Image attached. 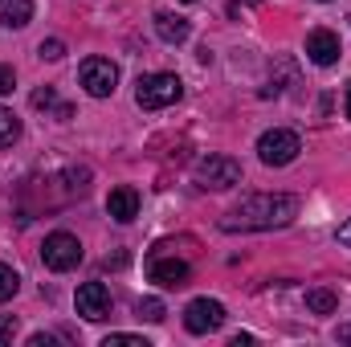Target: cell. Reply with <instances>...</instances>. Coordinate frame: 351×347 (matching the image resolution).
I'll list each match as a JSON object with an SVG mask.
<instances>
[{
    "instance_id": "obj_1",
    "label": "cell",
    "mask_w": 351,
    "mask_h": 347,
    "mask_svg": "<svg viewBox=\"0 0 351 347\" xmlns=\"http://www.w3.org/2000/svg\"><path fill=\"white\" fill-rule=\"evenodd\" d=\"M294 217H298V196H290V192H254L229 217H221V229L225 233H265V229H286Z\"/></svg>"
},
{
    "instance_id": "obj_2",
    "label": "cell",
    "mask_w": 351,
    "mask_h": 347,
    "mask_svg": "<svg viewBox=\"0 0 351 347\" xmlns=\"http://www.w3.org/2000/svg\"><path fill=\"white\" fill-rule=\"evenodd\" d=\"M192 176L204 192H225V188L241 184V164L233 156H204V160H196Z\"/></svg>"
},
{
    "instance_id": "obj_3",
    "label": "cell",
    "mask_w": 351,
    "mask_h": 347,
    "mask_svg": "<svg viewBox=\"0 0 351 347\" xmlns=\"http://www.w3.org/2000/svg\"><path fill=\"white\" fill-rule=\"evenodd\" d=\"M180 98H184V82L176 74H147V78H139V90H135V102L143 110H164Z\"/></svg>"
},
{
    "instance_id": "obj_4",
    "label": "cell",
    "mask_w": 351,
    "mask_h": 347,
    "mask_svg": "<svg viewBox=\"0 0 351 347\" xmlns=\"http://www.w3.org/2000/svg\"><path fill=\"white\" fill-rule=\"evenodd\" d=\"M298 152H302V139L294 131H286V127H274L258 139V156H262L265 168H286V164L298 160Z\"/></svg>"
},
{
    "instance_id": "obj_5",
    "label": "cell",
    "mask_w": 351,
    "mask_h": 347,
    "mask_svg": "<svg viewBox=\"0 0 351 347\" xmlns=\"http://www.w3.org/2000/svg\"><path fill=\"white\" fill-rule=\"evenodd\" d=\"M78 82L90 98H110L114 86H119V66L110 58H86L82 70H78Z\"/></svg>"
},
{
    "instance_id": "obj_6",
    "label": "cell",
    "mask_w": 351,
    "mask_h": 347,
    "mask_svg": "<svg viewBox=\"0 0 351 347\" xmlns=\"http://www.w3.org/2000/svg\"><path fill=\"white\" fill-rule=\"evenodd\" d=\"M41 261L53 270V274H66L82 261V241L74 233H49L45 246H41Z\"/></svg>"
},
{
    "instance_id": "obj_7",
    "label": "cell",
    "mask_w": 351,
    "mask_h": 347,
    "mask_svg": "<svg viewBox=\"0 0 351 347\" xmlns=\"http://www.w3.org/2000/svg\"><path fill=\"white\" fill-rule=\"evenodd\" d=\"M184 327L192 335H208V331H221L225 327V307L217 298H192L184 307Z\"/></svg>"
},
{
    "instance_id": "obj_8",
    "label": "cell",
    "mask_w": 351,
    "mask_h": 347,
    "mask_svg": "<svg viewBox=\"0 0 351 347\" xmlns=\"http://www.w3.org/2000/svg\"><path fill=\"white\" fill-rule=\"evenodd\" d=\"M74 307H78L82 319L102 323V319L110 315V290H106V282H82L78 294H74Z\"/></svg>"
},
{
    "instance_id": "obj_9",
    "label": "cell",
    "mask_w": 351,
    "mask_h": 347,
    "mask_svg": "<svg viewBox=\"0 0 351 347\" xmlns=\"http://www.w3.org/2000/svg\"><path fill=\"white\" fill-rule=\"evenodd\" d=\"M147 278H152L156 286H164V290H180V286H188L192 265L180 261V258H152L147 261Z\"/></svg>"
},
{
    "instance_id": "obj_10",
    "label": "cell",
    "mask_w": 351,
    "mask_h": 347,
    "mask_svg": "<svg viewBox=\"0 0 351 347\" xmlns=\"http://www.w3.org/2000/svg\"><path fill=\"white\" fill-rule=\"evenodd\" d=\"M339 53H343V45H339V37L331 33V29H315V33H306V58L315 62V66H335L339 62Z\"/></svg>"
},
{
    "instance_id": "obj_11",
    "label": "cell",
    "mask_w": 351,
    "mask_h": 347,
    "mask_svg": "<svg viewBox=\"0 0 351 347\" xmlns=\"http://www.w3.org/2000/svg\"><path fill=\"white\" fill-rule=\"evenodd\" d=\"M106 213H110L119 225H131V221L139 217V192H135V188H127V184H123V188H114V192L106 196Z\"/></svg>"
},
{
    "instance_id": "obj_12",
    "label": "cell",
    "mask_w": 351,
    "mask_h": 347,
    "mask_svg": "<svg viewBox=\"0 0 351 347\" xmlns=\"http://www.w3.org/2000/svg\"><path fill=\"white\" fill-rule=\"evenodd\" d=\"M156 33H160V41H168V45H184V41L192 37V25H188L184 16H176V12H156Z\"/></svg>"
},
{
    "instance_id": "obj_13",
    "label": "cell",
    "mask_w": 351,
    "mask_h": 347,
    "mask_svg": "<svg viewBox=\"0 0 351 347\" xmlns=\"http://www.w3.org/2000/svg\"><path fill=\"white\" fill-rule=\"evenodd\" d=\"M33 21V0H0V25L4 29H25Z\"/></svg>"
},
{
    "instance_id": "obj_14",
    "label": "cell",
    "mask_w": 351,
    "mask_h": 347,
    "mask_svg": "<svg viewBox=\"0 0 351 347\" xmlns=\"http://www.w3.org/2000/svg\"><path fill=\"white\" fill-rule=\"evenodd\" d=\"M335 307H339V294L335 290H327V286L306 290V311L311 315H335Z\"/></svg>"
},
{
    "instance_id": "obj_15",
    "label": "cell",
    "mask_w": 351,
    "mask_h": 347,
    "mask_svg": "<svg viewBox=\"0 0 351 347\" xmlns=\"http://www.w3.org/2000/svg\"><path fill=\"white\" fill-rule=\"evenodd\" d=\"M33 106H37V110H53L58 119H70V115H74V110H70L66 102H58V94H53L49 86H41L37 94H33Z\"/></svg>"
},
{
    "instance_id": "obj_16",
    "label": "cell",
    "mask_w": 351,
    "mask_h": 347,
    "mask_svg": "<svg viewBox=\"0 0 351 347\" xmlns=\"http://www.w3.org/2000/svg\"><path fill=\"white\" fill-rule=\"evenodd\" d=\"M21 139V119L8 110V106H0V147H8V143H16Z\"/></svg>"
},
{
    "instance_id": "obj_17",
    "label": "cell",
    "mask_w": 351,
    "mask_h": 347,
    "mask_svg": "<svg viewBox=\"0 0 351 347\" xmlns=\"http://www.w3.org/2000/svg\"><path fill=\"white\" fill-rule=\"evenodd\" d=\"M135 315H139L143 323H164V315H168V311H164V302H160V298H139V302H135Z\"/></svg>"
},
{
    "instance_id": "obj_18",
    "label": "cell",
    "mask_w": 351,
    "mask_h": 347,
    "mask_svg": "<svg viewBox=\"0 0 351 347\" xmlns=\"http://www.w3.org/2000/svg\"><path fill=\"white\" fill-rule=\"evenodd\" d=\"M16 286H21V278H16V270L0 261V302H8V298L16 294Z\"/></svg>"
},
{
    "instance_id": "obj_19",
    "label": "cell",
    "mask_w": 351,
    "mask_h": 347,
    "mask_svg": "<svg viewBox=\"0 0 351 347\" xmlns=\"http://www.w3.org/2000/svg\"><path fill=\"white\" fill-rule=\"evenodd\" d=\"M45 62H58V58H66V41H58V37H49V41H41V49H37Z\"/></svg>"
},
{
    "instance_id": "obj_20",
    "label": "cell",
    "mask_w": 351,
    "mask_h": 347,
    "mask_svg": "<svg viewBox=\"0 0 351 347\" xmlns=\"http://www.w3.org/2000/svg\"><path fill=\"white\" fill-rule=\"evenodd\" d=\"M102 347H147V339H139V335H106Z\"/></svg>"
},
{
    "instance_id": "obj_21",
    "label": "cell",
    "mask_w": 351,
    "mask_h": 347,
    "mask_svg": "<svg viewBox=\"0 0 351 347\" xmlns=\"http://www.w3.org/2000/svg\"><path fill=\"white\" fill-rule=\"evenodd\" d=\"M12 90H16V74H12V66H0V98L12 94Z\"/></svg>"
},
{
    "instance_id": "obj_22",
    "label": "cell",
    "mask_w": 351,
    "mask_h": 347,
    "mask_svg": "<svg viewBox=\"0 0 351 347\" xmlns=\"http://www.w3.org/2000/svg\"><path fill=\"white\" fill-rule=\"evenodd\" d=\"M12 335H16V319L0 315V344H12Z\"/></svg>"
},
{
    "instance_id": "obj_23",
    "label": "cell",
    "mask_w": 351,
    "mask_h": 347,
    "mask_svg": "<svg viewBox=\"0 0 351 347\" xmlns=\"http://www.w3.org/2000/svg\"><path fill=\"white\" fill-rule=\"evenodd\" d=\"M339 241L351 250V221H343V225H339Z\"/></svg>"
},
{
    "instance_id": "obj_24",
    "label": "cell",
    "mask_w": 351,
    "mask_h": 347,
    "mask_svg": "<svg viewBox=\"0 0 351 347\" xmlns=\"http://www.w3.org/2000/svg\"><path fill=\"white\" fill-rule=\"evenodd\" d=\"M339 344H351V323L348 327H339Z\"/></svg>"
},
{
    "instance_id": "obj_25",
    "label": "cell",
    "mask_w": 351,
    "mask_h": 347,
    "mask_svg": "<svg viewBox=\"0 0 351 347\" xmlns=\"http://www.w3.org/2000/svg\"><path fill=\"white\" fill-rule=\"evenodd\" d=\"M348 119H351V82H348Z\"/></svg>"
},
{
    "instance_id": "obj_26",
    "label": "cell",
    "mask_w": 351,
    "mask_h": 347,
    "mask_svg": "<svg viewBox=\"0 0 351 347\" xmlns=\"http://www.w3.org/2000/svg\"><path fill=\"white\" fill-rule=\"evenodd\" d=\"M180 4H196V0H180Z\"/></svg>"
},
{
    "instance_id": "obj_27",
    "label": "cell",
    "mask_w": 351,
    "mask_h": 347,
    "mask_svg": "<svg viewBox=\"0 0 351 347\" xmlns=\"http://www.w3.org/2000/svg\"><path fill=\"white\" fill-rule=\"evenodd\" d=\"M319 4H331V0H319Z\"/></svg>"
}]
</instances>
